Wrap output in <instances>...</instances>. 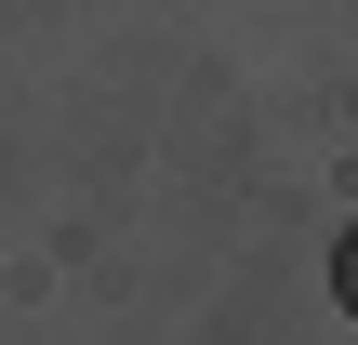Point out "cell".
<instances>
[{
  "mask_svg": "<svg viewBox=\"0 0 358 345\" xmlns=\"http://www.w3.org/2000/svg\"><path fill=\"white\" fill-rule=\"evenodd\" d=\"M332 306L358 319V226H345V253H332Z\"/></svg>",
  "mask_w": 358,
  "mask_h": 345,
  "instance_id": "obj_1",
  "label": "cell"
}]
</instances>
